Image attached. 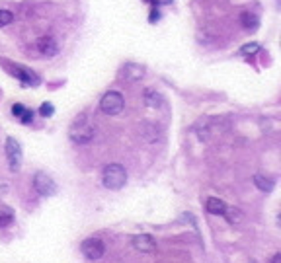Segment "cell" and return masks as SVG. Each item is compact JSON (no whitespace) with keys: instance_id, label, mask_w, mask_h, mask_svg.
<instances>
[{"instance_id":"cell-1","label":"cell","mask_w":281,"mask_h":263,"mask_svg":"<svg viewBox=\"0 0 281 263\" xmlns=\"http://www.w3.org/2000/svg\"><path fill=\"white\" fill-rule=\"evenodd\" d=\"M68 137L75 144H88L94 138V127L90 123V119L82 113L73 121V125L68 129Z\"/></svg>"},{"instance_id":"cell-2","label":"cell","mask_w":281,"mask_h":263,"mask_svg":"<svg viewBox=\"0 0 281 263\" xmlns=\"http://www.w3.org/2000/svg\"><path fill=\"white\" fill-rule=\"evenodd\" d=\"M127 181V172L121 164H108L102 172V183L103 187L112 189V191H119Z\"/></svg>"},{"instance_id":"cell-3","label":"cell","mask_w":281,"mask_h":263,"mask_svg":"<svg viewBox=\"0 0 281 263\" xmlns=\"http://www.w3.org/2000/svg\"><path fill=\"white\" fill-rule=\"evenodd\" d=\"M123 107H125V100H123V96H121L119 92H115V90L106 92L102 96V100H100V109H102L106 115H119V113L123 111Z\"/></svg>"},{"instance_id":"cell-4","label":"cell","mask_w":281,"mask_h":263,"mask_svg":"<svg viewBox=\"0 0 281 263\" xmlns=\"http://www.w3.org/2000/svg\"><path fill=\"white\" fill-rule=\"evenodd\" d=\"M33 187L41 197H53L57 193V183L53 181L51 175H47L45 172H38L33 175Z\"/></svg>"},{"instance_id":"cell-5","label":"cell","mask_w":281,"mask_h":263,"mask_svg":"<svg viewBox=\"0 0 281 263\" xmlns=\"http://www.w3.org/2000/svg\"><path fill=\"white\" fill-rule=\"evenodd\" d=\"M6 158L12 172H18L22 166V144L16 138H6Z\"/></svg>"},{"instance_id":"cell-6","label":"cell","mask_w":281,"mask_h":263,"mask_svg":"<svg viewBox=\"0 0 281 263\" xmlns=\"http://www.w3.org/2000/svg\"><path fill=\"white\" fill-rule=\"evenodd\" d=\"M103 251H106V244L100 238H88L82 242V253L90 261L100 259L103 255Z\"/></svg>"},{"instance_id":"cell-7","label":"cell","mask_w":281,"mask_h":263,"mask_svg":"<svg viewBox=\"0 0 281 263\" xmlns=\"http://www.w3.org/2000/svg\"><path fill=\"white\" fill-rule=\"evenodd\" d=\"M145 76V66L139 63H125L119 70V78L125 82H137Z\"/></svg>"},{"instance_id":"cell-8","label":"cell","mask_w":281,"mask_h":263,"mask_svg":"<svg viewBox=\"0 0 281 263\" xmlns=\"http://www.w3.org/2000/svg\"><path fill=\"white\" fill-rule=\"evenodd\" d=\"M131 242H133V248L143 253H151L156 250V240L151 234H137V236H133Z\"/></svg>"},{"instance_id":"cell-9","label":"cell","mask_w":281,"mask_h":263,"mask_svg":"<svg viewBox=\"0 0 281 263\" xmlns=\"http://www.w3.org/2000/svg\"><path fill=\"white\" fill-rule=\"evenodd\" d=\"M38 49H39V53L45 55V57H55L61 47H59V43L53 37H41V39H38Z\"/></svg>"},{"instance_id":"cell-10","label":"cell","mask_w":281,"mask_h":263,"mask_svg":"<svg viewBox=\"0 0 281 263\" xmlns=\"http://www.w3.org/2000/svg\"><path fill=\"white\" fill-rule=\"evenodd\" d=\"M205 209H207V213L223 216L225 209H227V205H225V201H221L219 197H209L207 203H205Z\"/></svg>"},{"instance_id":"cell-11","label":"cell","mask_w":281,"mask_h":263,"mask_svg":"<svg viewBox=\"0 0 281 263\" xmlns=\"http://www.w3.org/2000/svg\"><path fill=\"white\" fill-rule=\"evenodd\" d=\"M145 103H147L149 107H154V109H156V107H160V105L164 103V98H162L160 92H156V90H151V88H149V90L145 92Z\"/></svg>"},{"instance_id":"cell-12","label":"cell","mask_w":281,"mask_h":263,"mask_svg":"<svg viewBox=\"0 0 281 263\" xmlns=\"http://www.w3.org/2000/svg\"><path fill=\"white\" fill-rule=\"evenodd\" d=\"M240 22H242L244 29H248V31H254V29H258V25H260L258 16L252 14V12H242V16H240Z\"/></svg>"},{"instance_id":"cell-13","label":"cell","mask_w":281,"mask_h":263,"mask_svg":"<svg viewBox=\"0 0 281 263\" xmlns=\"http://www.w3.org/2000/svg\"><path fill=\"white\" fill-rule=\"evenodd\" d=\"M14 74L18 76V78H20V80H22L24 84H27V86H29V84H33V86H36V84L39 82L38 76L33 74V72H29V70H26V68H20V66H16Z\"/></svg>"},{"instance_id":"cell-14","label":"cell","mask_w":281,"mask_h":263,"mask_svg":"<svg viewBox=\"0 0 281 263\" xmlns=\"http://www.w3.org/2000/svg\"><path fill=\"white\" fill-rule=\"evenodd\" d=\"M223 216L227 218V222H230V224H240L242 222V211L234 209V207H227Z\"/></svg>"},{"instance_id":"cell-15","label":"cell","mask_w":281,"mask_h":263,"mask_svg":"<svg viewBox=\"0 0 281 263\" xmlns=\"http://www.w3.org/2000/svg\"><path fill=\"white\" fill-rule=\"evenodd\" d=\"M254 183H256V187L260 189V191H266V193H269L271 189H273V179L271 177H266V175H254Z\"/></svg>"},{"instance_id":"cell-16","label":"cell","mask_w":281,"mask_h":263,"mask_svg":"<svg viewBox=\"0 0 281 263\" xmlns=\"http://www.w3.org/2000/svg\"><path fill=\"white\" fill-rule=\"evenodd\" d=\"M14 222V214L8 209H0V228H6Z\"/></svg>"},{"instance_id":"cell-17","label":"cell","mask_w":281,"mask_h":263,"mask_svg":"<svg viewBox=\"0 0 281 263\" xmlns=\"http://www.w3.org/2000/svg\"><path fill=\"white\" fill-rule=\"evenodd\" d=\"M14 22V14L10 10H0V27L12 24Z\"/></svg>"},{"instance_id":"cell-18","label":"cell","mask_w":281,"mask_h":263,"mask_svg":"<svg viewBox=\"0 0 281 263\" xmlns=\"http://www.w3.org/2000/svg\"><path fill=\"white\" fill-rule=\"evenodd\" d=\"M39 113L43 115V117H51L53 113H55V107H53V103H41V107H39Z\"/></svg>"},{"instance_id":"cell-19","label":"cell","mask_w":281,"mask_h":263,"mask_svg":"<svg viewBox=\"0 0 281 263\" xmlns=\"http://www.w3.org/2000/svg\"><path fill=\"white\" fill-rule=\"evenodd\" d=\"M258 49H260L258 43H246L242 49H240V53H242V55H252V53H256Z\"/></svg>"},{"instance_id":"cell-20","label":"cell","mask_w":281,"mask_h":263,"mask_svg":"<svg viewBox=\"0 0 281 263\" xmlns=\"http://www.w3.org/2000/svg\"><path fill=\"white\" fill-rule=\"evenodd\" d=\"M20 121H22L24 125H29V123L33 121V111H29V109H24V113L20 115Z\"/></svg>"},{"instance_id":"cell-21","label":"cell","mask_w":281,"mask_h":263,"mask_svg":"<svg viewBox=\"0 0 281 263\" xmlns=\"http://www.w3.org/2000/svg\"><path fill=\"white\" fill-rule=\"evenodd\" d=\"M158 20H160V10L154 6L153 10H151V16H149V22H151V24H154V22H158Z\"/></svg>"},{"instance_id":"cell-22","label":"cell","mask_w":281,"mask_h":263,"mask_svg":"<svg viewBox=\"0 0 281 263\" xmlns=\"http://www.w3.org/2000/svg\"><path fill=\"white\" fill-rule=\"evenodd\" d=\"M24 109H26V107H24L22 103H14V105H12V113L16 115V117H20V115L24 113Z\"/></svg>"},{"instance_id":"cell-23","label":"cell","mask_w":281,"mask_h":263,"mask_svg":"<svg viewBox=\"0 0 281 263\" xmlns=\"http://www.w3.org/2000/svg\"><path fill=\"white\" fill-rule=\"evenodd\" d=\"M271 263H281V253H275L273 259H271Z\"/></svg>"},{"instance_id":"cell-24","label":"cell","mask_w":281,"mask_h":263,"mask_svg":"<svg viewBox=\"0 0 281 263\" xmlns=\"http://www.w3.org/2000/svg\"><path fill=\"white\" fill-rule=\"evenodd\" d=\"M145 2H149V4H153V6H156V4L160 2V0H145Z\"/></svg>"}]
</instances>
